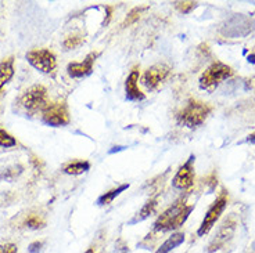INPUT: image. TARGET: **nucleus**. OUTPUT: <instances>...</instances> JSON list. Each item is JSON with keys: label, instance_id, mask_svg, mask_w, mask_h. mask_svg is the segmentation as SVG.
Returning a JSON list of instances; mask_svg holds the SVG:
<instances>
[{"label": "nucleus", "instance_id": "f257e3e1", "mask_svg": "<svg viewBox=\"0 0 255 253\" xmlns=\"http://www.w3.org/2000/svg\"><path fill=\"white\" fill-rule=\"evenodd\" d=\"M193 209L194 205H187L186 199H179L158 216V219L154 223L153 233L161 234L178 230L189 219Z\"/></svg>", "mask_w": 255, "mask_h": 253}, {"label": "nucleus", "instance_id": "f03ea898", "mask_svg": "<svg viewBox=\"0 0 255 253\" xmlns=\"http://www.w3.org/2000/svg\"><path fill=\"white\" fill-rule=\"evenodd\" d=\"M211 114V107L208 104L197 100H189L185 108H182L176 115L179 125L194 129L201 126Z\"/></svg>", "mask_w": 255, "mask_h": 253}, {"label": "nucleus", "instance_id": "7ed1b4c3", "mask_svg": "<svg viewBox=\"0 0 255 253\" xmlns=\"http://www.w3.org/2000/svg\"><path fill=\"white\" fill-rule=\"evenodd\" d=\"M17 104L28 115L43 112V109L49 104L47 102V90L42 84H33L24 91V94L19 97Z\"/></svg>", "mask_w": 255, "mask_h": 253}, {"label": "nucleus", "instance_id": "20e7f679", "mask_svg": "<svg viewBox=\"0 0 255 253\" xmlns=\"http://www.w3.org/2000/svg\"><path fill=\"white\" fill-rule=\"evenodd\" d=\"M232 75H233V70L229 65L217 61V63L211 64L210 67L203 72V75L200 76V81H198L200 87L205 91L212 93L223 81L229 79Z\"/></svg>", "mask_w": 255, "mask_h": 253}, {"label": "nucleus", "instance_id": "39448f33", "mask_svg": "<svg viewBox=\"0 0 255 253\" xmlns=\"http://www.w3.org/2000/svg\"><path fill=\"white\" fill-rule=\"evenodd\" d=\"M255 19L244 14H233L223 22L221 33L226 38H244L254 31Z\"/></svg>", "mask_w": 255, "mask_h": 253}, {"label": "nucleus", "instance_id": "423d86ee", "mask_svg": "<svg viewBox=\"0 0 255 253\" xmlns=\"http://www.w3.org/2000/svg\"><path fill=\"white\" fill-rule=\"evenodd\" d=\"M228 205V192L226 191H222L218 198L214 201V203L211 205V208L208 209V212L205 213L204 220L201 222V226L198 227L197 235L198 237H204L210 233L212 227L217 224V222L219 220V217L223 213V210Z\"/></svg>", "mask_w": 255, "mask_h": 253}, {"label": "nucleus", "instance_id": "0eeeda50", "mask_svg": "<svg viewBox=\"0 0 255 253\" xmlns=\"http://www.w3.org/2000/svg\"><path fill=\"white\" fill-rule=\"evenodd\" d=\"M42 120L46 125L53 127L65 126L71 122L70 112L65 101L49 102L47 107L42 112Z\"/></svg>", "mask_w": 255, "mask_h": 253}, {"label": "nucleus", "instance_id": "6e6552de", "mask_svg": "<svg viewBox=\"0 0 255 253\" xmlns=\"http://www.w3.org/2000/svg\"><path fill=\"white\" fill-rule=\"evenodd\" d=\"M26 60L35 70L40 71L43 74H50L57 67L56 56L47 49H36L26 53Z\"/></svg>", "mask_w": 255, "mask_h": 253}, {"label": "nucleus", "instance_id": "1a4fd4ad", "mask_svg": "<svg viewBox=\"0 0 255 253\" xmlns=\"http://www.w3.org/2000/svg\"><path fill=\"white\" fill-rule=\"evenodd\" d=\"M194 155H190V158L179 168L175 177L172 178V185L176 190H190L194 184Z\"/></svg>", "mask_w": 255, "mask_h": 253}, {"label": "nucleus", "instance_id": "9d476101", "mask_svg": "<svg viewBox=\"0 0 255 253\" xmlns=\"http://www.w3.org/2000/svg\"><path fill=\"white\" fill-rule=\"evenodd\" d=\"M236 226L237 223L233 217L226 219V220L222 223V226L219 227L215 237L211 241L210 247H208V253H214L217 252V251H219V249H222V248L232 240V237H233L235 231H236Z\"/></svg>", "mask_w": 255, "mask_h": 253}, {"label": "nucleus", "instance_id": "9b49d317", "mask_svg": "<svg viewBox=\"0 0 255 253\" xmlns=\"http://www.w3.org/2000/svg\"><path fill=\"white\" fill-rule=\"evenodd\" d=\"M169 71H171V68L166 64H155L143 74L141 83L148 90H155L158 87V84L164 82L166 76L169 75Z\"/></svg>", "mask_w": 255, "mask_h": 253}, {"label": "nucleus", "instance_id": "f8f14e48", "mask_svg": "<svg viewBox=\"0 0 255 253\" xmlns=\"http://www.w3.org/2000/svg\"><path fill=\"white\" fill-rule=\"evenodd\" d=\"M139 76H140L139 67H134L125 81V94H127V100L129 101H143L146 98V94L137 86Z\"/></svg>", "mask_w": 255, "mask_h": 253}, {"label": "nucleus", "instance_id": "ddd939ff", "mask_svg": "<svg viewBox=\"0 0 255 253\" xmlns=\"http://www.w3.org/2000/svg\"><path fill=\"white\" fill-rule=\"evenodd\" d=\"M99 57V53L92 51L89 53L82 63H70L67 67V72L71 78H83L92 74L96 58Z\"/></svg>", "mask_w": 255, "mask_h": 253}, {"label": "nucleus", "instance_id": "4468645a", "mask_svg": "<svg viewBox=\"0 0 255 253\" xmlns=\"http://www.w3.org/2000/svg\"><path fill=\"white\" fill-rule=\"evenodd\" d=\"M157 206H158V198H157V196H155V198H151V199H148V201L143 205V208L136 213V216H134L133 219L129 222V224H136V223L143 222V220L148 219V217L155 212Z\"/></svg>", "mask_w": 255, "mask_h": 253}, {"label": "nucleus", "instance_id": "2eb2a0df", "mask_svg": "<svg viewBox=\"0 0 255 253\" xmlns=\"http://www.w3.org/2000/svg\"><path fill=\"white\" fill-rule=\"evenodd\" d=\"M14 76V57H7L0 63V90Z\"/></svg>", "mask_w": 255, "mask_h": 253}, {"label": "nucleus", "instance_id": "dca6fc26", "mask_svg": "<svg viewBox=\"0 0 255 253\" xmlns=\"http://www.w3.org/2000/svg\"><path fill=\"white\" fill-rule=\"evenodd\" d=\"M185 242V234L183 233H175L168 240L161 244V247L155 251L154 253H169L172 252L173 249H176L179 245H182Z\"/></svg>", "mask_w": 255, "mask_h": 253}, {"label": "nucleus", "instance_id": "f3484780", "mask_svg": "<svg viewBox=\"0 0 255 253\" xmlns=\"http://www.w3.org/2000/svg\"><path fill=\"white\" fill-rule=\"evenodd\" d=\"M90 169V164L88 161H74L68 164L64 168V173L71 174V176H79L85 171H88Z\"/></svg>", "mask_w": 255, "mask_h": 253}, {"label": "nucleus", "instance_id": "a211bd4d", "mask_svg": "<svg viewBox=\"0 0 255 253\" xmlns=\"http://www.w3.org/2000/svg\"><path fill=\"white\" fill-rule=\"evenodd\" d=\"M129 188V184H122L120 187H117V188H113V190H110L109 192H106V194H103L99 199H97V205H100V206H104V205H110V203L114 201L117 196L120 195L121 192H124L125 190Z\"/></svg>", "mask_w": 255, "mask_h": 253}, {"label": "nucleus", "instance_id": "6ab92c4d", "mask_svg": "<svg viewBox=\"0 0 255 253\" xmlns=\"http://www.w3.org/2000/svg\"><path fill=\"white\" fill-rule=\"evenodd\" d=\"M24 226L31 230H40L46 226L45 219L42 216L39 215H29L24 220Z\"/></svg>", "mask_w": 255, "mask_h": 253}, {"label": "nucleus", "instance_id": "aec40b11", "mask_svg": "<svg viewBox=\"0 0 255 253\" xmlns=\"http://www.w3.org/2000/svg\"><path fill=\"white\" fill-rule=\"evenodd\" d=\"M85 39L79 35H71L68 38H65L63 42V46L65 50H71V49H77L78 46H81L83 43Z\"/></svg>", "mask_w": 255, "mask_h": 253}, {"label": "nucleus", "instance_id": "412c9836", "mask_svg": "<svg viewBox=\"0 0 255 253\" xmlns=\"http://www.w3.org/2000/svg\"><path fill=\"white\" fill-rule=\"evenodd\" d=\"M14 146H17V140L14 139L10 133H7L6 130L0 129V147H3V148H11Z\"/></svg>", "mask_w": 255, "mask_h": 253}, {"label": "nucleus", "instance_id": "4be33fe9", "mask_svg": "<svg viewBox=\"0 0 255 253\" xmlns=\"http://www.w3.org/2000/svg\"><path fill=\"white\" fill-rule=\"evenodd\" d=\"M144 10H146V8H143V7H136V8H133V10L127 15V18L124 21L122 26H129L132 25V24H134L137 19L140 18L141 11H144Z\"/></svg>", "mask_w": 255, "mask_h": 253}, {"label": "nucleus", "instance_id": "5701e85b", "mask_svg": "<svg viewBox=\"0 0 255 253\" xmlns=\"http://www.w3.org/2000/svg\"><path fill=\"white\" fill-rule=\"evenodd\" d=\"M175 7L178 8L180 13L189 14L197 7V3H196V1H176V3H175Z\"/></svg>", "mask_w": 255, "mask_h": 253}, {"label": "nucleus", "instance_id": "b1692460", "mask_svg": "<svg viewBox=\"0 0 255 253\" xmlns=\"http://www.w3.org/2000/svg\"><path fill=\"white\" fill-rule=\"evenodd\" d=\"M115 253H130L129 252V247L124 240H118L115 244Z\"/></svg>", "mask_w": 255, "mask_h": 253}, {"label": "nucleus", "instance_id": "393cba45", "mask_svg": "<svg viewBox=\"0 0 255 253\" xmlns=\"http://www.w3.org/2000/svg\"><path fill=\"white\" fill-rule=\"evenodd\" d=\"M0 253H18V248L15 244H3L0 245Z\"/></svg>", "mask_w": 255, "mask_h": 253}, {"label": "nucleus", "instance_id": "a878e982", "mask_svg": "<svg viewBox=\"0 0 255 253\" xmlns=\"http://www.w3.org/2000/svg\"><path fill=\"white\" fill-rule=\"evenodd\" d=\"M42 248H43V242H42V241H35V242H32L31 245L28 247V252L29 253H40Z\"/></svg>", "mask_w": 255, "mask_h": 253}, {"label": "nucleus", "instance_id": "bb28decb", "mask_svg": "<svg viewBox=\"0 0 255 253\" xmlns=\"http://www.w3.org/2000/svg\"><path fill=\"white\" fill-rule=\"evenodd\" d=\"M207 183L210 184L211 190H214V188L217 187L218 181H217V176H215V173H212L211 176H208V177H207Z\"/></svg>", "mask_w": 255, "mask_h": 253}, {"label": "nucleus", "instance_id": "cd10ccee", "mask_svg": "<svg viewBox=\"0 0 255 253\" xmlns=\"http://www.w3.org/2000/svg\"><path fill=\"white\" fill-rule=\"evenodd\" d=\"M246 141L250 143V144H255V132L250 134V136H247V140H246Z\"/></svg>", "mask_w": 255, "mask_h": 253}, {"label": "nucleus", "instance_id": "c85d7f7f", "mask_svg": "<svg viewBox=\"0 0 255 253\" xmlns=\"http://www.w3.org/2000/svg\"><path fill=\"white\" fill-rule=\"evenodd\" d=\"M121 150H124V147H114V150H111V151H110V154H113V152H115V151H121Z\"/></svg>", "mask_w": 255, "mask_h": 253}, {"label": "nucleus", "instance_id": "c756f323", "mask_svg": "<svg viewBox=\"0 0 255 253\" xmlns=\"http://www.w3.org/2000/svg\"><path fill=\"white\" fill-rule=\"evenodd\" d=\"M85 253H95V251H93L92 248H89V249H88V251H86V252H85Z\"/></svg>", "mask_w": 255, "mask_h": 253}]
</instances>
